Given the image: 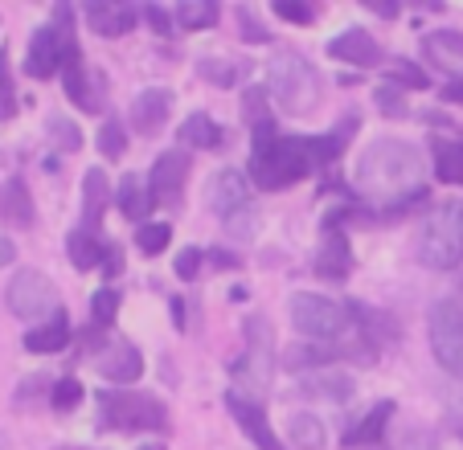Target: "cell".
Returning <instances> with one entry per match:
<instances>
[{"label":"cell","instance_id":"obj_1","mask_svg":"<svg viewBox=\"0 0 463 450\" xmlns=\"http://www.w3.org/2000/svg\"><path fill=\"white\" fill-rule=\"evenodd\" d=\"M353 181L369 201H398L393 213H406L422 197H430L422 152L414 144H406V139H373L361 152Z\"/></svg>","mask_w":463,"mask_h":450},{"label":"cell","instance_id":"obj_2","mask_svg":"<svg viewBox=\"0 0 463 450\" xmlns=\"http://www.w3.org/2000/svg\"><path fill=\"white\" fill-rule=\"evenodd\" d=\"M312 156L304 147V136L291 139V136H279L275 123H262L254 127V144H250V176L262 192H279V189H291L296 181H304L312 173Z\"/></svg>","mask_w":463,"mask_h":450},{"label":"cell","instance_id":"obj_3","mask_svg":"<svg viewBox=\"0 0 463 450\" xmlns=\"http://www.w3.org/2000/svg\"><path fill=\"white\" fill-rule=\"evenodd\" d=\"M267 95L288 115H312L324 98V82L316 74V66H307V58L283 50L267 66Z\"/></svg>","mask_w":463,"mask_h":450},{"label":"cell","instance_id":"obj_4","mask_svg":"<svg viewBox=\"0 0 463 450\" xmlns=\"http://www.w3.org/2000/svg\"><path fill=\"white\" fill-rule=\"evenodd\" d=\"M414 254H419V262L430 270L459 267L463 262V205L459 201H447V205L430 209V217L419 225Z\"/></svg>","mask_w":463,"mask_h":450},{"label":"cell","instance_id":"obj_5","mask_svg":"<svg viewBox=\"0 0 463 450\" xmlns=\"http://www.w3.org/2000/svg\"><path fill=\"white\" fill-rule=\"evenodd\" d=\"M99 422H103V430L148 434V430H165V426H168V409H165V401L152 398V393L103 389V393H99Z\"/></svg>","mask_w":463,"mask_h":450},{"label":"cell","instance_id":"obj_6","mask_svg":"<svg viewBox=\"0 0 463 450\" xmlns=\"http://www.w3.org/2000/svg\"><path fill=\"white\" fill-rule=\"evenodd\" d=\"M275 340H271V323L262 315H250L246 320V352L230 364V377H234L238 389L234 393H262L271 385V372H275V356H271Z\"/></svg>","mask_w":463,"mask_h":450},{"label":"cell","instance_id":"obj_7","mask_svg":"<svg viewBox=\"0 0 463 450\" xmlns=\"http://www.w3.org/2000/svg\"><path fill=\"white\" fill-rule=\"evenodd\" d=\"M5 304H9V312L25 323H42V320L50 323L61 315L58 286H53V278L42 275V270H17L9 291H5Z\"/></svg>","mask_w":463,"mask_h":450},{"label":"cell","instance_id":"obj_8","mask_svg":"<svg viewBox=\"0 0 463 450\" xmlns=\"http://www.w3.org/2000/svg\"><path fill=\"white\" fill-rule=\"evenodd\" d=\"M430 348L451 377H463V299H439L430 307Z\"/></svg>","mask_w":463,"mask_h":450},{"label":"cell","instance_id":"obj_9","mask_svg":"<svg viewBox=\"0 0 463 450\" xmlns=\"http://www.w3.org/2000/svg\"><path fill=\"white\" fill-rule=\"evenodd\" d=\"M189 173H193V164H189V156H184L181 147H168V152H160L156 156V164H152V176H148V184H152V201L156 205H181V197H184V184H189Z\"/></svg>","mask_w":463,"mask_h":450},{"label":"cell","instance_id":"obj_10","mask_svg":"<svg viewBox=\"0 0 463 450\" xmlns=\"http://www.w3.org/2000/svg\"><path fill=\"white\" fill-rule=\"evenodd\" d=\"M316 275L328 278V283H341V278L353 275V246L336 217H324V242L320 254H316Z\"/></svg>","mask_w":463,"mask_h":450},{"label":"cell","instance_id":"obj_11","mask_svg":"<svg viewBox=\"0 0 463 450\" xmlns=\"http://www.w3.org/2000/svg\"><path fill=\"white\" fill-rule=\"evenodd\" d=\"M95 369H99V377H103V381L131 385V381H140V377H144V356H140V348L131 344V340L115 336L107 348H99Z\"/></svg>","mask_w":463,"mask_h":450},{"label":"cell","instance_id":"obj_12","mask_svg":"<svg viewBox=\"0 0 463 450\" xmlns=\"http://www.w3.org/2000/svg\"><path fill=\"white\" fill-rule=\"evenodd\" d=\"M226 409H230V417L242 426V434H246V438H250L259 450H288L279 438H275L271 422H267V409H262L254 398H242V393H226Z\"/></svg>","mask_w":463,"mask_h":450},{"label":"cell","instance_id":"obj_13","mask_svg":"<svg viewBox=\"0 0 463 450\" xmlns=\"http://www.w3.org/2000/svg\"><path fill=\"white\" fill-rule=\"evenodd\" d=\"M61 53H66V37H61L58 25H42L29 42L25 53V74L29 79H53L61 70Z\"/></svg>","mask_w":463,"mask_h":450},{"label":"cell","instance_id":"obj_14","mask_svg":"<svg viewBox=\"0 0 463 450\" xmlns=\"http://www.w3.org/2000/svg\"><path fill=\"white\" fill-rule=\"evenodd\" d=\"M173 90L165 87H148L140 90V95L131 98V127L140 131V136H156L160 127H165L168 111H173Z\"/></svg>","mask_w":463,"mask_h":450},{"label":"cell","instance_id":"obj_15","mask_svg":"<svg viewBox=\"0 0 463 450\" xmlns=\"http://www.w3.org/2000/svg\"><path fill=\"white\" fill-rule=\"evenodd\" d=\"M328 58L369 70V66H377V61H382V45H377L365 29H345L341 37H333V42H328Z\"/></svg>","mask_w":463,"mask_h":450},{"label":"cell","instance_id":"obj_16","mask_svg":"<svg viewBox=\"0 0 463 450\" xmlns=\"http://www.w3.org/2000/svg\"><path fill=\"white\" fill-rule=\"evenodd\" d=\"M210 205L218 209L222 217L246 213V205H250V184H246V176L234 173V168H222L210 184Z\"/></svg>","mask_w":463,"mask_h":450},{"label":"cell","instance_id":"obj_17","mask_svg":"<svg viewBox=\"0 0 463 450\" xmlns=\"http://www.w3.org/2000/svg\"><path fill=\"white\" fill-rule=\"evenodd\" d=\"M422 58H427L430 66L463 79V33L459 29H435V33H427L422 37Z\"/></svg>","mask_w":463,"mask_h":450},{"label":"cell","instance_id":"obj_18","mask_svg":"<svg viewBox=\"0 0 463 450\" xmlns=\"http://www.w3.org/2000/svg\"><path fill=\"white\" fill-rule=\"evenodd\" d=\"M357 115H345L341 123H336L328 136H304V147H307V156H312V164L316 168H324V164H333L336 156H341L345 147H349V139H353V131H357Z\"/></svg>","mask_w":463,"mask_h":450},{"label":"cell","instance_id":"obj_19","mask_svg":"<svg viewBox=\"0 0 463 450\" xmlns=\"http://www.w3.org/2000/svg\"><path fill=\"white\" fill-rule=\"evenodd\" d=\"M107 201H111V181H107L103 168H90V173L82 176V225H79V230L95 234L99 225H103Z\"/></svg>","mask_w":463,"mask_h":450},{"label":"cell","instance_id":"obj_20","mask_svg":"<svg viewBox=\"0 0 463 450\" xmlns=\"http://www.w3.org/2000/svg\"><path fill=\"white\" fill-rule=\"evenodd\" d=\"M299 389L307 398H324V401H333V406H345L353 398V377L341 369H316L307 377H299Z\"/></svg>","mask_w":463,"mask_h":450},{"label":"cell","instance_id":"obj_21","mask_svg":"<svg viewBox=\"0 0 463 450\" xmlns=\"http://www.w3.org/2000/svg\"><path fill=\"white\" fill-rule=\"evenodd\" d=\"M115 205H119V213L128 217V221H144V217L152 213V184L144 181L140 173H128L119 184H115Z\"/></svg>","mask_w":463,"mask_h":450},{"label":"cell","instance_id":"obj_22","mask_svg":"<svg viewBox=\"0 0 463 450\" xmlns=\"http://www.w3.org/2000/svg\"><path fill=\"white\" fill-rule=\"evenodd\" d=\"M87 21L99 37H123L136 25V9H128V5H87Z\"/></svg>","mask_w":463,"mask_h":450},{"label":"cell","instance_id":"obj_23","mask_svg":"<svg viewBox=\"0 0 463 450\" xmlns=\"http://www.w3.org/2000/svg\"><path fill=\"white\" fill-rule=\"evenodd\" d=\"M66 344H71V320H66V312H61L58 320L42 323V328H29L25 332V348H29V352H61Z\"/></svg>","mask_w":463,"mask_h":450},{"label":"cell","instance_id":"obj_24","mask_svg":"<svg viewBox=\"0 0 463 450\" xmlns=\"http://www.w3.org/2000/svg\"><path fill=\"white\" fill-rule=\"evenodd\" d=\"M176 136H181V144L202 147V152H210V147H222V127L205 111L189 115V119L181 123V131H176Z\"/></svg>","mask_w":463,"mask_h":450},{"label":"cell","instance_id":"obj_25","mask_svg":"<svg viewBox=\"0 0 463 450\" xmlns=\"http://www.w3.org/2000/svg\"><path fill=\"white\" fill-rule=\"evenodd\" d=\"M435 152V176L443 184H463V144H451V139H435L430 144Z\"/></svg>","mask_w":463,"mask_h":450},{"label":"cell","instance_id":"obj_26","mask_svg":"<svg viewBox=\"0 0 463 450\" xmlns=\"http://www.w3.org/2000/svg\"><path fill=\"white\" fill-rule=\"evenodd\" d=\"M197 74H202L205 82H213V87L230 90L238 87V82L246 79V61H226V58H205L197 61Z\"/></svg>","mask_w":463,"mask_h":450},{"label":"cell","instance_id":"obj_27","mask_svg":"<svg viewBox=\"0 0 463 450\" xmlns=\"http://www.w3.org/2000/svg\"><path fill=\"white\" fill-rule=\"evenodd\" d=\"M393 417V401H382V406H373L365 414V422H357V430H349L345 434V442H349V446H365V442H377L385 434V422H390Z\"/></svg>","mask_w":463,"mask_h":450},{"label":"cell","instance_id":"obj_28","mask_svg":"<svg viewBox=\"0 0 463 450\" xmlns=\"http://www.w3.org/2000/svg\"><path fill=\"white\" fill-rule=\"evenodd\" d=\"M176 21H181L184 29H213L222 21V9L213 5V0H181Z\"/></svg>","mask_w":463,"mask_h":450},{"label":"cell","instance_id":"obj_29","mask_svg":"<svg viewBox=\"0 0 463 450\" xmlns=\"http://www.w3.org/2000/svg\"><path fill=\"white\" fill-rule=\"evenodd\" d=\"M288 434L296 442V450H320L324 446V426L316 414H291Z\"/></svg>","mask_w":463,"mask_h":450},{"label":"cell","instance_id":"obj_30","mask_svg":"<svg viewBox=\"0 0 463 450\" xmlns=\"http://www.w3.org/2000/svg\"><path fill=\"white\" fill-rule=\"evenodd\" d=\"M66 250H71V262H74L79 270L99 267V258H103V246H99V234H87V230H74V234L66 238Z\"/></svg>","mask_w":463,"mask_h":450},{"label":"cell","instance_id":"obj_31","mask_svg":"<svg viewBox=\"0 0 463 450\" xmlns=\"http://www.w3.org/2000/svg\"><path fill=\"white\" fill-rule=\"evenodd\" d=\"M5 217H13L17 225H33V201H29L21 176H13V181L5 184Z\"/></svg>","mask_w":463,"mask_h":450},{"label":"cell","instance_id":"obj_32","mask_svg":"<svg viewBox=\"0 0 463 450\" xmlns=\"http://www.w3.org/2000/svg\"><path fill=\"white\" fill-rule=\"evenodd\" d=\"M115 315H119V291L115 286H99L95 299H90V323L99 332H107L115 323Z\"/></svg>","mask_w":463,"mask_h":450},{"label":"cell","instance_id":"obj_33","mask_svg":"<svg viewBox=\"0 0 463 450\" xmlns=\"http://www.w3.org/2000/svg\"><path fill=\"white\" fill-rule=\"evenodd\" d=\"M168 242H173V225L168 221H144L140 230H136V246H140L144 254H165Z\"/></svg>","mask_w":463,"mask_h":450},{"label":"cell","instance_id":"obj_34","mask_svg":"<svg viewBox=\"0 0 463 450\" xmlns=\"http://www.w3.org/2000/svg\"><path fill=\"white\" fill-rule=\"evenodd\" d=\"M123 147H128V131H123L119 119H107L103 127H99V152H103L107 160H119Z\"/></svg>","mask_w":463,"mask_h":450},{"label":"cell","instance_id":"obj_35","mask_svg":"<svg viewBox=\"0 0 463 450\" xmlns=\"http://www.w3.org/2000/svg\"><path fill=\"white\" fill-rule=\"evenodd\" d=\"M393 87H411V90H427V70H419L411 58H393L390 66Z\"/></svg>","mask_w":463,"mask_h":450},{"label":"cell","instance_id":"obj_36","mask_svg":"<svg viewBox=\"0 0 463 450\" xmlns=\"http://www.w3.org/2000/svg\"><path fill=\"white\" fill-rule=\"evenodd\" d=\"M50 139L61 147V152H79V147H82V131H79V123L61 119V115H50Z\"/></svg>","mask_w":463,"mask_h":450},{"label":"cell","instance_id":"obj_37","mask_svg":"<svg viewBox=\"0 0 463 450\" xmlns=\"http://www.w3.org/2000/svg\"><path fill=\"white\" fill-rule=\"evenodd\" d=\"M53 409H58V414H71V409H79L82 406V385L74 381V377H61L58 385H53Z\"/></svg>","mask_w":463,"mask_h":450},{"label":"cell","instance_id":"obj_38","mask_svg":"<svg viewBox=\"0 0 463 450\" xmlns=\"http://www.w3.org/2000/svg\"><path fill=\"white\" fill-rule=\"evenodd\" d=\"M267 90L262 87H250L246 90V98H242V115H246V123H250V127H262V123H271L267 119Z\"/></svg>","mask_w":463,"mask_h":450},{"label":"cell","instance_id":"obj_39","mask_svg":"<svg viewBox=\"0 0 463 450\" xmlns=\"http://www.w3.org/2000/svg\"><path fill=\"white\" fill-rule=\"evenodd\" d=\"M271 13L279 21H291V25H312V21H316V9H312V5H299V0H296V5H291V0H275Z\"/></svg>","mask_w":463,"mask_h":450},{"label":"cell","instance_id":"obj_40","mask_svg":"<svg viewBox=\"0 0 463 450\" xmlns=\"http://www.w3.org/2000/svg\"><path fill=\"white\" fill-rule=\"evenodd\" d=\"M377 107H382V115H406L411 111L402 87H393V82H382V87H377Z\"/></svg>","mask_w":463,"mask_h":450},{"label":"cell","instance_id":"obj_41","mask_svg":"<svg viewBox=\"0 0 463 450\" xmlns=\"http://www.w3.org/2000/svg\"><path fill=\"white\" fill-rule=\"evenodd\" d=\"M202 262H205V250H197V246H184V250L176 254V278L193 283V278L202 275Z\"/></svg>","mask_w":463,"mask_h":450},{"label":"cell","instance_id":"obj_42","mask_svg":"<svg viewBox=\"0 0 463 450\" xmlns=\"http://www.w3.org/2000/svg\"><path fill=\"white\" fill-rule=\"evenodd\" d=\"M17 115V95H13V79H9V61L0 50V119H13Z\"/></svg>","mask_w":463,"mask_h":450},{"label":"cell","instance_id":"obj_43","mask_svg":"<svg viewBox=\"0 0 463 450\" xmlns=\"http://www.w3.org/2000/svg\"><path fill=\"white\" fill-rule=\"evenodd\" d=\"M234 17L242 21V37L250 45H262V42H271V33H267V25L262 21H254V13L250 9H234Z\"/></svg>","mask_w":463,"mask_h":450},{"label":"cell","instance_id":"obj_44","mask_svg":"<svg viewBox=\"0 0 463 450\" xmlns=\"http://www.w3.org/2000/svg\"><path fill=\"white\" fill-rule=\"evenodd\" d=\"M144 17H148V25L156 29L160 37H168V33H173V17H168V13L160 9V5H148V9H144Z\"/></svg>","mask_w":463,"mask_h":450},{"label":"cell","instance_id":"obj_45","mask_svg":"<svg viewBox=\"0 0 463 450\" xmlns=\"http://www.w3.org/2000/svg\"><path fill=\"white\" fill-rule=\"evenodd\" d=\"M226 230H234V238H250L254 234V217L250 213H238V217H226Z\"/></svg>","mask_w":463,"mask_h":450},{"label":"cell","instance_id":"obj_46","mask_svg":"<svg viewBox=\"0 0 463 450\" xmlns=\"http://www.w3.org/2000/svg\"><path fill=\"white\" fill-rule=\"evenodd\" d=\"M103 270L107 275H119L123 270V250L119 246H103Z\"/></svg>","mask_w":463,"mask_h":450},{"label":"cell","instance_id":"obj_47","mask_svg":"<svg viewBox=\"0 0 463 450\" xmlns=\"http://www.w3.org/2000/svg\"><path fill=\"white\" fill-rule=\"evenodd\" d=\"M9 262H17V246H13V238L0 234V267H9Z\"/></svg>","mask_w":463,"mask_h":450},{"label":"cell","instance_id":"obj_48","mask_svg":"<svg viewBox=\"0 0 463 450\" xmlns=\"http://www.w3.org/2000/svg\"><path fill=\"white\" fill-rule=\"evenodd\" d=\"M443 98L447 103H463V82H451V87L443 90Z\"/></svg>","mask_w":463,"mask_h":450},{"label":"cell","instance_id":"obj_49","mask_svg":"<svg viewBox=\"0 0 463 450\" xmlns=\"http://www.w3.org/2000/svg\"><path fill=\"white\" fill-rule=\"evenodd\" d=\"M377 17H398V5H369Z\"/></svg>","mask_w":463,"mask_h":450},{"label":"cell","instance_id":"obj_50","mask_svg":"<svg viewBox=\"0 0 463 450\" xmlns=\"http://www.w3.org/2000/svg\"><path fill=\"white\" fill-rule=\"evenodd\" d=\"M58 450H87V446H58Z\"/></svg>","mask_w":463,"mask_h":450},{"label":"cell","instance_id":"obj_51","mask_svg":"<svg viewBox=\"0 0 463 450\" xmlns=\"http://www.w3.org/2000/svg\"><path fill=\"white\" fill-rule=\"evenodd\" d=\"M0 213H5V192H0Z\"/></svg>","mask_w":463,"mask_h":450}]
</instances>
